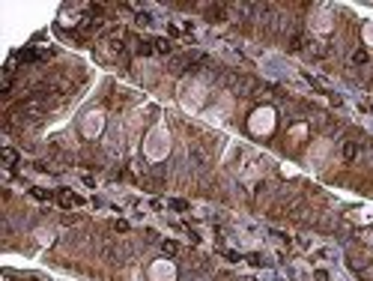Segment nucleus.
I'll list each match as a JSON object with an SVG mask.
<instances>
[{"instance_id":"obj_1","label":"nucleus","mask_w":373,"mask_h":281,"mask_svg":"<svg viewBox=\"0 0 373 281\" xmlns=\"http://www.w3.org/2000/svg\"><path fill=\"white\" fill-rule=\"evenodd\" d=\"M203 99H206V87L200 81L188 78V81L179 84V102H182L185 111H197L200 105H203Z\"/></svg>"},{"instance_id":"obj_2","label":"nucleus","mask_w":373,"mask_h":281,"mask_svg":"<svg viewBox=\"0 0 373 281\" xmlns=\"http://www.w3.org/2000/svg\"><path fill=\"white\" fill-rule=\"evenodd\" d=\"M144 150H147V156H150L153 162H161V159L167 156V150H170L167 129H164V126H155L153 132H150V138H147V144H144Z\"/></svg>"},{"instance_id":"obj_3","label":"nucleus","mask_w":373,"mask_h":281,"mask_svg":"<svg viewBox=\"0 0 373 281\" xmlns=\"http://www.w3.org/2000/svg\"><path fill=\"white\" fill-rule=\"evenodd\" d=\"M275 129V111L272 108H257L251 114V132L254 135H269Z\"/></svg>"},{"instance_id":"obj_4","label":"nucleus","mask_w":373,"mask_h":281,"mask_svg":"<svg viewBox=\"0 0 373 281\" xmlns=\"http://www.w3.org/2000/svg\"><path fill=\"white\" fill-rule=\"evenodd\" d=\"M102 129H105V114H102V111H90L87 117H84V135H87V138H96Z\"/></svg>"},{"instance_id":"obj_5","label":"nucleus","mask_w":373,"mask_h":281,"mask_svg":"<svg viewBox=\"0 0 373 281\" xmlns=\"http://www.w3.org/2000/svg\"><path fill=\"white\" fill-rule=\"evenodd\" d=\"M174 278H176L174 263H167V260L153 263V269H150V281H174Z\"/></svg>"},{"instance_id":"obj_6","label":"nucleus","mask_w":373,"mask_h":281,"mask_svg":"<svg viewBox=\"0 0 373 281\" xmlns=\"http://www.w3.org/2000/svg\"><path fill=\"white\" fill-rule=\"evenodd\" d=\"M310 27H313L317 33H329L331 27H334V18H331L326 9H317V12H313V18H310Z\"/></svg>"},{"instance_id":"obj_7","label":"nucleus","mask_w":373,"mask_h":281,"mask_svg":"<svg viewBox=\"0 0 373 281\" xmlns=\"http://www.w3.org/2000/svg\"><path fill=\"white\" fill-rule=\"evenodd\" d=\"M326 153H329V140H320L310 153H307V162L313 164H323V159H326Z\"/></svg>"},{"instance_id":"obj_8","label":"nucleus","mask_w":373,"mask_h":281,"mask_svg":"<svg viewBox=\"0 0 373 281\" xmlns=\"http://www.w3.org/2000/svg\"><path fill=\"white\" fill-rule=\"evenodd\" d=\"M3 159H6V167H12V164H15V150L6 147V150H3Z\"/></svg>"},{"instance_id":"obj_9","label":"nucleus","mask_w":373,"mask_h":281,"mask_svg":"<svg viewBox=\"0 0 373 281\" xmlns=\"http://www.w3.org/2000/svg\"><path fill=\"white\" fill-rule=\"evenodd\" d=\"M305 132H307L305 126H296V129L290 132V138H293V140H302V138H305Z\"/></svg>"},{"instance_id":"obj_10","label":"nucleus","mask_w":373,"mask_h":281,"mask_svg":"<svg viewBox=\"0 0 373 281\" xmlns=\"http://www.w3.org/2000/svg\"><path fill=\"white\" fill-rule=\"evenodd\" d=\"M364 42H367V45H373V24H367V27H364Z\"/></svg>"},{"instance_id":"obj_11","label":"nucleus","mask_w":373,"mask_h":281,"mask_svg":"<svg viewBox=\"0 0 373 281\" xmlns=\"http://www.w3.org/2000/svg\"><path fill=\"white\" fill-rule=\"evenodd\" d=\"M361 218H367V221H370V218H373V207H364V212H361Z\"/></svg>"},{"instance_id":"obj_12","label":"nucleus","mask_w":373,"mask_h":281,"mask_svg":"<svg viewBox=\"0 0 373 281\" xmlns=\"http://www.w3.org/2000/svg\"><path fill=\"white\" fill-rule=\"evenodd\" d=\"M364 239H367V242L373 245V231H370V234H364Z\"/></svg>"}]
</instances>
